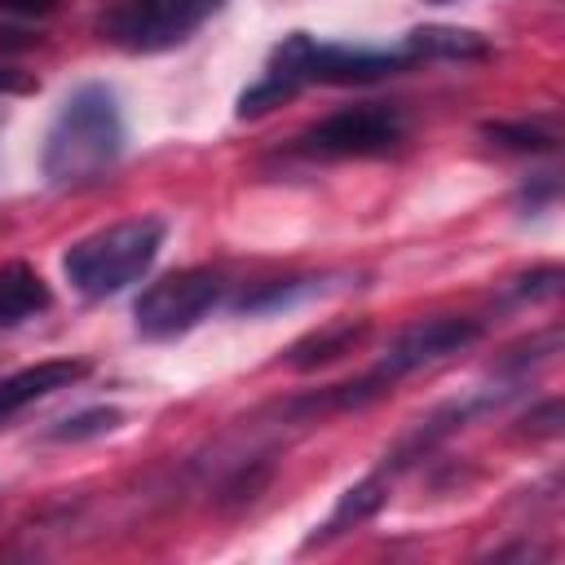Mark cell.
Returning a JSON list of instances; mask_svg holds the SVG:
<instances>
[{
  "label": "cell",
  "instance_id": "6da1fadb",
  "mask_svg": "<svg viewBox=\"0 0 565 565\" xmlns=\"http://www.w3.org/2000/svg\"><path fill=\"white\" fill-rule=\"evenodd\" d=\"M411 62L402 49H366V44H340V40H313L309 31L282 35V44L269 53L256 84L238 93L234 115L256 119L282 102H291L309 84H375L384 75L406 71Z\"/></svg>",
  "mask_w": 565,
  "mask_h": 565
},
{
  "label": "cell",
  "instance_id": "7a4b0ae2",
  "mask_svg": "<svg viewBox=\"0 0 565 565\" xmlns=\"http://www.w3.org/2000/svg\"><path fill=\"white\" fill-rule=\"evenodd\" d=\"M119 154H124L119 93L102 79H88V84L71 88L62 97L49 132H44V150H40L44 181L57 185V190L88 185V181L106 177Z\"/></svg>",
  "mask_w": 565,
  "mask_h": 565
},
{
  "label": "cell",
  "instance_id": "3957f363",
  "mask_svg": "<svg viewBox=\"0 0 565 565\" xmlns=\"http://www.w3.org/2000/svg\"><path fill=\"white\" fill-rule=\"evenodd\" d=\"M163 221L159 216H128L115 221L97 234H84L79 243H71V252L62 256V274L71 278V287L88 300H106L119 296L124 287H132L159 256L163 247Z\"/></svg>",
  "mask_w": 565,
  "mask_h": 565
},
{
  "label": "cell",
  "instance_id": "277c9868",
  "mask_svg": "<svg viewBox=\"0 0 565 565\" xmlns=\"http://www.w3.org/2000/svg\"><path fill=\"white\" fill-rule=\"evenodd\" d=\"M477 340H481V322L477 318H455V313H446V318H419V322L402 327L388 340V349L375 362V371H366L358 384H340L331 393V402L335 406H362V402L380 397L388 384H397L402 375H411L419 366H433V362H441L450 353H463Z\"/></svg>",
  "mask_w": 565,
  "mask_h": 565
},
{
  "label": "cell",
  "instance_id": "5b68a950",
  "mask_svg": "<svg viewBox=\"0 0 565 565\" xmlns=\"http://www.w3.org/2000/svg\"><path fill=\"white\" fill-rule=\"evenodd\" d=\"M225 0H110L102 13V35L124 53H163L185 44Z\"/></svg>",
  "mask_w": 565,
  "mask_h": 565
},
{
  "label": "cell",
  "instance_id": "8992f818",
  "mask_svg": "<svg viewBox=\"0 0 565 565\" xmlns=\"http://www.w3.org/2000/svg\"><path fill=\"white\" fill-rule=\"evenodd\" d=\"M221 300H225V274L194 265L150 282L132 305V322L146 340H172L194 331Z\"/></svg>",
  "mask_w": 565,
  "mask_h": 565
},
{
  "label": "cell",
  "instance_id": "52a82bcc",
  "mask_svg": "<svg viewBox=\"0 0 565 565\" xmlns=\"http://www.w3.org/2000/svg\"><path fill=\"white\" fill-rule=\"evenodd\" d=\"M406 141V115L388 102L340 106L300 132V150L318 159H380Z\"/></svg>",
  "mask_w": 565,
  "mask_h": 565
},
{
  "label": "cell",
  "instance_id": "ba28073f",
  "mask_svg": "<svg viewBox=\"0 0 565 565\" xmlns=\"http://www.w3.org/2000/svg\"><path fill=\"white\" fill-rule=\"evenodd\" d=\"M88 371H93V362H84V358H44V362H35V366H22V371L4 375V380H0V428H4L9 419H18L26 406L53 397L57 388L79 384Z\"/></svg>",
  "mask_w": 565,
  "mask_h": 565
},
{
  "label": "cell",
  "instance_id": "9c48e42d",
  "mask_svg": "<svg viewBox=\"0 0 565 565\" xmlns=\"http://www.w3.org/2000/svg\"><path fill=\"white\" fill-rule=\"evenodd\" d=\"M406 62H481L490 57V40L468 26H415L402 35Z\"/></svg>",
  "mask_w": 565,
  "mask_h": 565
},
{
  "label": "cell",
  "instance_id": "30bf717a",
  "mask_svg": "<svg viewBox=\"0 0 565 565\" xmlns=\"http://www.w3.org/2000/svg\"><path fill=\"white\" fill-rule=\"evenodd\" d=\"M53 305V287L44 274L26 260L0 265V327H22L26 318H40Z\"/></svg>",
  "mask_w": 565,
  "mask_h": 565
},
{
  "label": "cell",
  "instance_id": "8fae6325",
  "mask_svg": "<svg viewBox=\"0 0 565 565\" xmlns=\"http://www.w3.org/2000/svg\"><path fill=\"white\" fill-rule=\"evenodd\" d=\"M388 472H371V477H362L358 486H349L344 494H340V503H335V512L309 534V547H318V543H327V539H335V534H344V530H353V525H362V521H371L384 503H388Z\"/></svg>",
  "mask_w": 565,
  "mask_h": 565
},
{
  "label": "cell",
  "instance_id": "7c38bea8",
  "mask_svg": "<svg viewBox=\"0 0 565 565\" xmlns=\"http://www.w3.org/2000/svg\"><path fill=\"white\" fill-rule=\"evenodd\" d=\"M366 331H371L366 318H358V322H331V327H322V331H309V335H300V340L287 349V366H296V371L327 366V362L353 353V349L366 340Z\"/></svg>",
  "mask_w": 565,
  "mask_h": 565
},
{
  "label": "cell",
  "instance_id": "4fadbf2b",
  "mask_svg": "<svg viewBox=\"0 0 565 565\" xmlns=\"http://www.w3.org/2000/svg\"><path fill=\"white\" fill-rule=\"evenodd\" d=\"M486 137L503 150H521V154H543V150H556V132L547 124H530V119H516V124H486Z\"/></svg>",
  "mask_w": 565,
  "mask_h": 565
},
{
  "label": "cell",
  "instance_id": "5bb4252c",
  "mask_svg": "<svg viewBox=\"0 0 565 565\" xmlns=\"http://www.w3.org/2000/svg\"><path fill=\"white\" fill-rule=\"evenodd\" d=\"M124 424V411H115V406H93V411H79V415H71V419H62L57 428H53V437L57 441H79V437H102V433H110V428H119Z\"/></svg>",
  "mask_w": 565,
  "mask_h": 565
},
{
  "label": "cell",
  "instance_id": "9a60e30c",
  "mask_svg": "<svg viewBox=\"0 0 565 565\" xmlns=\"http://www.w3.org/2000/svg\"><path fill=\"white\" fill-rule=\"evenodd\" d=\"M516 291H521V296H534V300H547V296L561 291V269H556V265L530 269L525 278H516Z\"/></svg>",
  "mask_w": 565,
  "mask_h": 565
},
{
  "label": "cell",
  "instance_id": "2e32d148",
  "mask_svg": "<svg viewBox=\"0 0 565 565\" xmlns=\"http://www.w3.org/2000/svg\"><path fill=\"white\" fill-rule=\"evenodd\" d=\"M57 9L62 0H0V13H13V18H49Z\"/></svg>",
  "mask_w": 565,
  "mask_h": 565
},
{
  "label": "cell",
  "instance_id": "e0dca14e",
  "mask_svg": "<svg viewBox=\"0 0 565 565\" xmlns=\"http://www.w3.org/2000/svg\"><path fill=\"white\" fill-rule=\"evenodd\" d=\"M9 93H35V75L13 71V66H0V97H9Z\"/></svg>",
  "mask_w": 565,
  "mask_h": 565
},
{
  "label": "cell",
  "instance_id": "ac0fdd59",
  "mask_svg": "<svg viewBox=\"0 0 565 565\" xmlns=\"http://www.w3.org/2000/svg\"><path fill=\"white\" fill-rule=\"evenodd\" d=\"M40 35H26V31H18V26H0V49H31Z\"/></svg>",
  "mask_w": 565,
  "mask_h": 565
},
{
  "label": "cell",
  "instance_id": "d6986e66",
  "mask_svg": "<svg viewBox=\"0 0 565 565\" xmlns=\"http://www.w3.org/2000/svg\"><path fill=\"white\" fill-rule=\"evenodd\" d=\"M0 124H4V110H0Z\"/></svg>",
  "mask_w": 565,
  "mask_h": 565
},
{
  "label": "cell",
  "instance_id": "ffe728a7",
  "mask_svg": "<svg viewBox=\"0 0 565 565\" xmlns=\"http://www.w3.org/2000/svg\"><path fill=\"white\" fill-rule=\"evenodd\" d=\"M437 4H446V0H437Z\"/></svg>",
  "mask_w": 565,
  "mask_h": 565
}]
</instances>
